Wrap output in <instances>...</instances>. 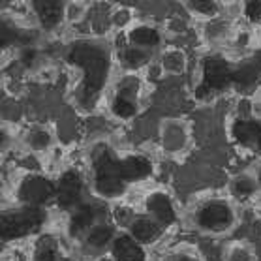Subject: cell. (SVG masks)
<instances>
[{"mask_svg": "<svg viewBox=\"0 0 261 261\" xmlns=\"http://www.w3.org/2000/svg\"><path fill=\"white\" fill-rule=\"evenodd\" d=\"M68 62L79 70L81 77L73 90L75 103L81 111H94L109 79L111 55L101 43L79 40L68 51Z\"/></svg>", "mask_w": 261, "mask_h": 261, "instance_id": "cell-1", "label": "cell"}, {"mask_svg": "<svg viewBox=\"0 0 261 261\" xmlns=\"http://www.w3.org/2000/svg\"><path fill=\"white\" fill-rule=\"evenodd\" d=\"M92 186L96 196L101 199H117L126 192L128 182L120 171V158L113 152V148L101 147L92 158Z\"/></svg>", "mask_w": 261, "mask_h": 261, "instance_id": "cell-2", "label": "cell"}, {"mask_svg": "<svg viewBox=\"0 0 261 261\" xmlns=\"http://www.w3.org/2000/svg\"><path fill=\"white\" fill-rule=\"evenodd\" d=\"M233 85V66L222 55H208L201 62V79L196 87V100L201 103L214 101Z\"/></svg>", "mask_w": 261, "mask_h": 261, "instance_id": "cell-3", "label": "cell"}, {"mask_svg": "<svg viewBox=\"0 0 261 261\" xmlns=\"http://www.w3.org/2000/svg\"><path fill=\"white\" fill-rule=\"evenodd\" d=\"M194 222L197 229L207 235H224L237 224V213L227 199H208L197 207Z\"/></svg>", "mask_w": 261, "mask_h": 261, "instance_id": "cell-4", "label": "cell"}, {"mask_svg": "<svg viewBox=\"0 0 261 261\" xmlns=\"http://www.w3.org/2000/svg\"><path fill=\"white\" fill-rule=\"evenodd\" d=\"M45 222V211L40 207H23L12 208L2 214V239L12 243L15 239L29 237L36 233Z\"/></svg>", "mask_w": 261, "mask_h": 261, "instance_id": "cell-5", "label": "cell"}, {"mask_svg": "<svg viewBox=\"0 0 261 261\" xmlns=\"http://www.w3.org/2000/svg\"><path fill=\"white\" fill-rule=\"evenodd\" d=\"M160 147L166 154H184L192 145V128L184 119L169 117L160 122Z\"/></svg>", "mask_w": 261, "mask_h": 261, "instance_id": "cell-6", "label": "cell"}, {"mask_svg": "<svg viewBox=\"0 0 261 261\" xmlns=\"http://www.w3.org/2000/svg\"><path fill=\"white\" fill-rule=\"evenodd\" d=\"M19 201L27 207H40L57 199V184H53L43 175H27L19 182L17 188Z\"/></svg>", "mask_w": 261, "mask_h": 261, "instance_id": "cell-7", "label": "cell"}, {"mask_svg": "<svg viewBox=\"0 0 261 261\" xmlns=\"http://www.w3.org/2000/svg\"><path fill=\"white\" fill-rule=\"evenodd\" d=\"M229 137L231 141L243 150L248 152H255V148L259 147L261 143V120L257 117L252 119H237L231 120L229 124Z\"/></svg>", "mask_w": 261, "mask_h": 261, "instance_id": "cell-8", "label": "cell"}, {"mask_svg": "<svg viewBox=\"0 0 261 261\" xmlns=\"http://www.w3.org/2000/svg\"><path fill=\"white\" fill-rule=\"evenodd\" d=\"M83 197V177L77 171H64L57 182V203L64 211H73L81 205Z\"/></svg>", "mask_w": 261, "mask_h": 261, "instance_id": "cell-9", "label": "cell"}, {"mask_svg": "<svg viewBox=\"0 0 261 261\" xmlns=\"http://www.w3.org/2000/svg\"><path fill=\"white\" fill-rule=\"evenodd\" d=\"M145 208L150 218H154L162 227H169L177 222V208L171 197L164 192H150L145 199Z\"/></svg>", "mask_w": 261, "mask_h": 261, "instance_id": "cell-10", "label": "cell"}, {"mask_svg": "<svg viewBox=\"0 0 261 261\" xmlns=\"http://www.w3.org/2000/svg\"><path fill=\"white\" fill-rule=\"evenodd\" d=\"M32 12L43 30H55L66 21V2L36 0L32 2Z\"/></svg>", "mask_w": 261, "mask_h": 261, "instance_id": "cell-11", "label": "cell"}, {"mask_svg": "<svg viewBox=\"0 0 261 261\" xmlns=\"http://www.w3.org/2000/svg\"><path fill=\"white\" fill-rule=\"evenodd\" d=\"M164 229L154 218H150L148 214L145 216H136V218L130 220L128 224V233L136 239L139 244H156L164 235Z\"/></svg>", "mask_w": 261, "mask_h": 261, "instance_id": "cell-12", "label": "cell"}, {"mask_svg": "<svg viewBox=\"0 0 261 261\" xmlns=\"http://www.w3.org/2000/svg\"><path fill=\"white\" fill-rule=\"evenodd\" d=\"M98 222H96V208L94 205L89 203H81L77 208H73L70 214V222H68V233L71 239H79L92 229Z\"/></svg>", "mask_w": 261, "mask_h": 261, "instance_id": "cell-13", "label": "cell"}, {"mask_svg": "<svg viewBox=\"0 0 261 261\" xmlns=\"http://www.w3.org/2000/svg\"><path fill=\"white\" fill-rule=\"evenodd\" d=\"M152 162L143 154H128L120 158V171L122 177L128 184L139 182V180H147L152 175Z\"/></svg>", "mask_w": 261, "mask_h": 261, "instance_id": "cell-14", "label": "cell"}, {"mask_svg": "<svg viewBox=\"0 0 261 261\" xmlns=\"http://www.w3.org/2000/svg\"><path fill=\"white\" fill-rule=\"evenodd\" d=\"M111 254L117 261H147V252L130 233L117 235L111 244Z\"/></svg>", "mask_w": 261, "mask_h": 261, "instance_id": "cell-15", "label": "cell"}, {"mask_svg": "<svg viewBox=\"0 0 261 261\" xmlns=\"http://www.w3.org/2000/svg\"><path fill=\"white\" fill-rule=\"evenodd\" d=\"M158 66L164 75H171V77H178L186 73L188 70V55L186 51L180 47H166L160 53V59H158Z\"/></svg>", "mask_w": 261, "mask_h": 261, "instance_id": "cell-16", "label": "cell"}, {"mask_svg": "<svg viewBox=\"0 0 261 261\" xmlns=\"http://www.w3.org/2000/svg\"><path fill=\"white\" fill-rule=\"evenodd\" d=\"M128 45L139 47L145 51H154L162 45V34L156 27L150 24H136L128 30Z\"/></svg>", "mask_w": 261, "mask_h": 261, "instance_id": "cell-17", "label": "cell"}, {"mask_svg": "<svg viewBox=\"0 0 261 261\" xmlns=\"http://www.w3.org/2000/svg\"><path fill=\"white\" fill-rule=\"evenodd\" d=\"M257 192H261V186L257 180V173L254 171H241L233 175L229 180V194L241 201H248L255 197Z\"/></svg>", "mask_w": 261, "mask_h": 261, "instance_id": "cell-18", "label": "cell"}, {"mask_svg": "<svg viewBox=\"0 0 261 261\" xmlns=\"http://www.w3.org/2000/svg\"><path fill=\"white\" fill-rule=\"evenodd\" d=\"M117 229L113 224L107 222H98L87 235H85V246L92 252H101L106 248H111L113 241L117 239Z\"/></svg>", "mask_w": 261, "mask_h": 261, "instance_id": "cell-19", "label": "cell"}, {"mask_svg": "<svg viewBox=\"0 0 261 261\" xmlns=\"http://www.w3.org/2000/svg\"><path fill=\"white\" fill-rule=\"evenodd\" d=\"M231 19L220 15V17L213 19V21L203 23V38H205V42L208 45H218V43H224L231 36Z\"/></svg>", "mask_w": 261, "mask_h": 261, "instance_id": "cell-20", "label": "cell"}, {"mask_svg": "<svg viewBox=\"0 0 261 261\" xmlns=\"http://www.w3.org/2000/svg\"><path fill=\"white\" fill-rule=\"evenodd\" d=\"M119 62L120 66L128 71H139L143 68H148L150 62H152V53L150 51H145V49H139V47H128L120 49L119 53Z\"/></svg>", "mask_w": 261, "mask_h": 261, "instance_id": "cell-21", "label": "cell"}, {"mask_svg": "<svg viewBox=\"0 0 261 261\" xmlns=\"http://www.w3.org/2000/svg\"><path fill=\"white\" fill-rule=\"evenodd\" d=\"M184 8L190 15L201 19L203 23L222 15V4L216 0H188V2H184Z\"/></svg>", "mask_w": 261, "mask_h": 261, "instance_id": "cell-22", "label": "cell"}, {"mask_svg": "<svg viewBox=\"0 0 261 261\" xmlns=\"http://www.w3.org/2000/svg\"><path fill=\"white\" fill-rule=\"evenodd\" d=\"M109 111L113 115L115 119L119 120H132L139 113V101L130 100L126 96L115 94L111 103H109Z\"/></svg>", "mask_w": 261, "mask_h": 261, "instance_id": "cell-23", "label": "cell"}, {"mask_svg": "<svg viewBox=\"0 0 261 261\" xmlns=\"http://www.w3.org/2000/svg\"><path fill=\"white\" fill-rule=\"evenodd\" d=\"M24 143H27V147H29L30 150H34V152H47L49 148L53 147L55 137L47 128H40V126H38V128H32V130L27 132Z\"/></svg>", "mask_w": 261, "mask_h": 261, "instance_id": "cell-24", "label": "cell"}, {"mask_svg": "<svg viewBox=\"0 0 261 261\" xmlns=\"http://www.w3.org/2000/svg\"><path fill=\"white\" fill-rule=\"evenodd\" d=\"M32 261H60L59 243L49 235L38 239L32 252Z\"/></svg>", "mask_w": 261, "mask_h": 261, "instance_id": "cell-25", "label": "cell"}, {"mask_svg": "<svg viewBox=\"0 0 261 261\" xmlns=\"http://www.w3.org/2000/svg\"><path fill=\"white\" fill-rule=\"evenodd\" d=\"M224 261H255V254L250 244L235 241L224 250Z\"/></svg>", "mask_w": 261, "mask_h": 261, "instance_id": "cell-26", "label": "cell"}, {"mask_svg": "<svg viewBox=\"0 0 261 261\" xmlns=\"http://www.w3.org/2000/svg\"><path fill=\"white\" fill-rule=\"evenodd\" d=\"M117 94L139 101V96H141V81H139V77L134 75V73L124 75L117 85Z\"/></svg>", "mask_w": 261, "mask_h": 261, "instance_id": "cell-27", "label": "cell"}, {"mask_svg": "<svg viewBox=\"0 0 261 261\" xmlns=\"http://www.w3.org/2000/svg\"><path fill=\"white\" fill-rule=\"evenodd\" d=\"M244 19L250 24H261V0H248L241 6Z\"/></svg>", "mask_w": 261, "mask_h": 261, "instance_id": "cell-28", "label": "cell"}, {"mask_svg": "<svg viewBox=\"0 0 261 261\" xmlns=\"http://www.w3.org/2000/svg\"><path fill=\"white\" fill-rule=\"evenodd\" d=\"M132 19H134V13H132V10L128 6H119L111 13V24L119 30L126 29L132 23Z\"/></svg>", "mask_w": 261, "mask_h": 261, "instance_id": "cell-29", "label": "cell"}, {"mask_svg": "<svg viewBox=\"0 0 261 261\" xmlns=\"http://www.w3.org/2000/svg\"><path fill=\"white\" fill-rule=\"evenodd\" d=\"M87 4L83 2H66V21L68 23H77L79 19L85 17Z\"/></svg>", "mask_w": 261, "mask_h": 261, "instance_id": "cell-30", "label": "cell"}, {"mask_svg": "<svg viewBox=\"0 0 261 261\" xmlns=\"http://www.w3.org/2000/svg\"><path fill=\"white\" fill-rule=\"evenodd\" d=\"M19 60L24 68H32L34 62L38 60V51H36L34 45H27V47H21L19 51Z\"/></svg>", "mask_w": 261, "mask_h": 261, "instance_id": "cell-31", "label": "cell"}, {"mask_svg": "<svg viewBox=\"0 0 261 261\" xmlns=\"http://www.w3.org/2000/svg\"><path fill=\"white\" fill-rule=\"evenodd\" d=\"M171 261H201V259L194 254H177V255H173Z\"/></svg>", "mask_w": 261, "mask_h": 261, "instance_id": "cell-32", "label": "cell"}, {"mask_svg": "<svg viewBox=\"0 0 261 261\" xmlns=\"http://www.w3.org/2000/svg\"><path fill=\"white\" fill-rule=\"evenodd\" d=\"M255 173H257V180H259V186H261V166H259V169H257Z\"/></svg>", "mask_w": 261, "mask_h": 261, "instance_id": "cell-33", "label": "cell"}, {"mask_svg": "<svg viewBox=\"0 0 261 261\" xmlns=\"http://www.w3.org/2000/svg\"><path fill=\"white\" fill-rule=\"evenodd\" d=\"M259 120H261V119H259Z\"/></svg>", "mask_w": 261, "mask_h": 261, "instance_id": "cell-34", "label": "cell"}]
</instances>
